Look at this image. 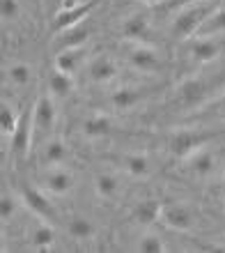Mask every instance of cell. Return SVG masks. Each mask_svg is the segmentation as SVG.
Instances as JSON below:
<instances>
[{"label": "cell", "mask_w": 225, "mask_h": 253, "mask_svg": "<svg viewBox=\"0 0 225 253\" xmlns=\"http://www.w3.org/2000/svg\"><path fill=\"white\" fill-rule=\"evenodd\" d=\"M216 9V0H200V2H191V5L177 9V16L172 19L170 33L172 37L186 42L195 37L198 28L205 23V19Z\"/></svg>", "instance_id": "6da1fadb"}, {"label": "cell", "mask_w": 225, "mask_h": 253, "mask_svg": "<svg viewBox=\"0 0 225 253\" xmlns=\"http://www.w3.org/2000/svg\"><path fill=\"white\" fill-rule=\"evenodd\" d=\"M219 136V131H202V129H177L170 133L168 147L170 154L179 161H186L193 152L202 150L205 145H209L214 138Z\"/></svg>", "instance_id": "7a4b0ae2"}, {"label": "cell", "mask_w": 225, "mask_h": 253, "mask_svg": "<svg viewBox=\"0 0 225 253\" xmlns=\"http://www.w3.org/2000/svg\"><path fill=\"white\" fill-rule=\"evenodd\" d=\"M223 79L207 81V79H188L175 90V104H179L182 108H193L202 104L209 97V92L214 90V85H219Z\"/></svg>", "instance_id": "3957f363"}, {"label": "cell", "mask_w": 225, "mask_h": 253, "mask_svg": "<svg viewBox=\"0 0 225 253\" xmlns=\"http://www.w3.org/2000/svg\"><path fill=\"white\" fill-rule=\"evenodd\" d=\"M124 58L133 69L145 72V74H156V72H161V67H163V60H161L159 51H154L152 46H147L143 42H131V46L124 51Z\"/></svg>", "instance_id": "277c9868"}, {"label": "cell", "mask_w": 225, "mask_h": 253, "mask_svg": "<svg viewBox=\"0 0 225 253\" xmlns=\"http://www.w3.org/2000/svg\"><path fill=\"white\" fill-rule=\"evenodd\" d=\"M94 9V0H85L76 7H62L58 14L53 16V23H51V30L53 35H60L62 30H69V28L78 26L90 16V12Z\"/></svg>", "instance_id": "5b68a950"}, {"label": "cell", "mask_w": 225, "mask_h": 253, "mask_svg": "<svg viewBox=\"0 0 225 253\" xmlns=\"http://www.w3.org/2000/svg\"><path fill=\"white\" fill-rule=\"evenodd\" d=\"M161 221L166 223L172 230H179V233H186L193 228V210L186 203H172V205H166L161 210Z\"/></svg>", "instance_id": "8992f818"}, {"label": "cell", "mask_w": 225, "mask_h": 253, "mask_svg": "<svg viewBox=\"0 0 225 253\" xmlns=\"http://www.w3.org/2000/svg\"><path fill=\"white\" fill-rule=\"evenodd\" d=\"M188 58L195 62H212L219 58L221 53V44L214 37H191L186 44Z\"/></svg>", "instance_id": "52a82bcc"}, {"label": "cell", "mask_w": 225, "mask_h": 253, "mask_svg": "<svg viewBox=\"0 0 225 253\" xmlns=\"http://www.w3.org/2000/svg\"><path fill=\"white\" fill-rule=\"evenodd\" d=\"M33 113V129L35 133H48L55 125V106L51 97H39L35 108L30 111Z\"/></svg>", "instance_id": "ba28073f"}, {"label": "cell", "mask_w": 225, "mask_h": 253, "mask_svg": "<svg viewBox=\"0 0 225 253\" xmlns=\"http://www.w3.org/2000/svg\"><path fill=\"white\" fill-rule=\"evenodd\" d=\"M12 138V152L19 154V157H26L30 152V145H33V138H35V129H33V113L23 115L19 120V126H16V131L9 136Z\"/></svg>", "instance_id": "9c48e42d"}, {"label": "cell", "mask_w": 225, "mask_h": 253, "mask_svg": "<svg viewBox=\"0 0 225 253\" xmlns=\"http://www.w3.org/2000/svg\"><path fill=\"white\" fill-rule=\"evenodd\" d=\"M117 74H119V67L111 55H97V58H92L90 65H87V76H90V81H94V83H108V81H112Z\"/></svg>", "instance_id": "30bf717a"}, {"label": "cell", "mask_w": 225, "mask_h": 253, "mask_svg": "<svg viewBox=\"0 0 225 253\" xmlns=\"http://www.w3.org/2000/svg\"><path fill=\"white\" fill-rule=\"evenodd\" d=\"M21 198H23V203H26V207H30L37 216H41L44 221L53 219V205L48 203V198L44 196V191H39V189L35 187H26L23 189V193H21Z\"/></svg>", "instance_id": "8fae6325"}, {"label": "cell", "mask_w": 225, "mask_h": 253, "mask_svg": "<svg viewBox=\"0 0 225 253\" xmlns=\"http://www.w3.org/2000/svg\"><path fill=\"white\" fill-rule=\"evenodd\" d=\"M41 184H44V189H46L48 193L65 196V193L72 191L74 177L67 173V170H62V168H51V170H46V173H44V177H41Z\"/></svg>", "instance_id": "7c38bea8"}, {"label": "cell", "mask_w": 225, "mask_h": 253, "mask_svg": "<svg viewBox=\"0 0 225 253\" xmlns=\"http://www.w3.org/2000/svg\"><path fill=\"white\" fill-rule=\"evenodd\" d=\"M147 35H150V21L143 14H133V16H126L124 23H122V37L126 42H145Z\"/></svg>", "instance_id": "4fadbf2b"}, {"label": "cell", "mask_w": 225, "mask_h": 253, "mask_svg": "<svg viewBox=\"0 0 225 253\" xmlns=\"http://www.w3.org/2000/svg\"><path fill=\"white\" fill-rule=\"evenodd\" d=\"M83 58H85V48L83 46L62 48V51H58V55H55V69L74 76V74L78 72V67L83 65Z\"/></svg>", "instance_id": "5bb4252c"}, {"label": "cell", "mask_w": 225, "mask_h": 253, "mask_svg": "<svg viewBox=\"0 0 225 253\" xmlns=\"http://www.w3.org/2000/svg\"><path fill=\"white\" fill-rule=\"evenodd\" d=\"M145 97H147L145 87L122 85V87H117V90L111 94V104L115 108H131V106H136L140 99H145Z\"/></svg>", "instance_id": "9a60e30c"}, {"label": "cell", "mask_w": 225, "mask_h": 253, "mask_svg": "<svg viewBox=\"0 0 225 253\" xmlns=\"http://www.w3.org/2000/svg\"><path fill=\"white\" fill-rule=\"evenodd\" d=\"M90 37V30L85 26H74L69 30H62V33L55 37V48L62 51V48H76V46H83L85 40Z\"/></svg>", "instance_id": "2e32d148"}, {"label": "cell", "mask_w": 225, "mask_h": 253, "mask_svg": "<svg viewBox=\"0 0 225 253\" xmlns=\"http://www.w3.org/2000/svg\"><path fill=\"white\" fill-rule=\"evenodd\" d=\"M161 205L159 200H143L133 207V221H138L143 226H152L154 221H161Z\"/></svg>", "instance_id": "e0dca14e"}, {"label": "cell", "mask_w": 225, "mask_h": 253, "mask_svg": "<svg viewBox=\"0 0 225 253\" xmlns=\"http://www.w3.org/2000/svg\"><path fill=\"white\" fill-rule=\"evenodd\" d=\"M216 35H225V7H216L205 23L198 28L195 37H216Z\"/></svg>", "instance_id": "ac0fdd59"}, {"label": "cell", "mask_w": 225, "mask_h": 253, "mask_svg": "<svg viewBox=\"0 0 225 253\" xmlns=\"http://www.w3.org/2000/svg\"><path fill=\"white\" fill-rule=\"evenodd\" d=\"M80 129H83V133H85V136H90V138H101V136L111 133L112 122H111V118H108V115L94 113V115H90V118H85V120H83Z\"/></svg>", "instance_id": "d6986e66"}, {"label": "cell", "mask_w": 225, "mask_h": 253, "mask_svg": "<svg viewBox=\"0 0 225 253\" xmlns=\"http://www.w3.org/2000/svg\"><path fill=\"white\" fill-rule=\"evenodd\" d=\"M188 170H191L193 175H198V177H207V175L214 170V154L207 152L205 147L202 150H198V152H193L191 157H188Z\"/></svg>", "instance_id": "ffe728a7"}, {"label": "cell", "mask_w": 225, "mask_h": 253, "mask_svg": "<svg viewBox=\"0 0 225 253\" xmlns=\"http://www.w3.org/2000/svg\"><path fill=\"white\" fill-rule=\"evenodd\" d=\"M65 157H67L65 140L51 138L41 145V164H46V166H58V164L65 161Z\"/></svg>", "instance_id": "44dd1931"}, {"label": "cell", "mask_w": 225, "mask_h": 253, "mask_svg": "<svg viewBox=\"0 0 225 253\" xmlns=\"http://www.w3.org/2000/svg\"><path fill=\"white\" fill-rule=\"evenodd\" d=\"M94 191L101 200H115L119 193V182L115 175L111 173H101L94 177Z\"/></svg>", "instance_id": "7402d4cb"}, {"label": "cell", "mask_w": 225, "mask_h": 253, "mask_svg": "<svg viewBox=\"0 0 225 253\" xmlns=\"http://www.w3.org/2000/svg\"><path fill=\"white\" fill-rule=\"evenodd\" d=\"M122 166L129 175L133 177H145L150 175V159H147L145 154H126L124 159H122Z\"/></svg>", "instance_id": "603a6c76"}, {"label": "cell", "mask_w": 225, "mask_h": 253, "mask_svg": "<svg viewBox=\"0 0 225 253\" xmlns=\"http://www.w3.org/2000/svg\"><path fill=\"white\" fill-rule=\"evenodd\" d=\"M48 87H51V92L58 94V97H67V94L74 90V76L72 74L60 72V69H53L51 79H48Z\"/></svg>", "instance_id": "cb8c5ba5"}, {"label": "cell", "mask_w": 225, "mask_h": 253, "mask_svg": "<svg viewBox=\"0 0 225 253\" xmlns=\"http://www.w3.org/2000/svg\"><path fill=\"white\" fill-rule=\"evenodd\" d=\"M5 74H7V79L12 81L14 85H19V87L28 85V83H30V79H33V69H30L26 62H14V65L7 67Z\"/></svg>", "instance_id": "d4e9b609"}, {"label": "cell", "mask_w": 225, "mask_h": 253, "mask_svg": "<svg viewBox=\"0 0 225 253\" xmlns=\"http://www.w3.org/2000/svg\"><path fill=\"white\" fill-rule=\"evenodd\" d=\"M69 235L74 240H90L94 235V223L85 216H76L69 221Z\"/></svg>", "instance_id": "484cf974"}, {"label": "cell", "mask_w": 225, "mask_h": 253, "mask_svg": "<svg viewBox=\"0 0 225 253\" xmlns=\"http://www.w3.org/2000/svg\"><path fill=\"white\" fill-rule=\"evenodd\" d=\"M53 240H55L53 228L46 226V223H39V226L33 230V235H30V242H33L35 249H39V251H44V249L51 247V244H53Z\"/></svg>", "instance_id": "4316f807"}, {"label": "cell", "mask_w": 225, "mask_h": 253, "mask_svg": "<svg viewBox=\"0 0 225 253\" xmlns=\"http://www.w3.org/2000/svg\"><path fill=\"white\" fill-rule=\"evenodd\" d=\"M195 118H209V120H223L225 122V94L212 99Z\"/></svg>", "instance_id": "83f0119b"}, {"label": "cell", "mask_w": 225, "mask_h": 253, "mask_svg": "<svg viewBox=\"0 0 225 253\" xmlns=\"http://www.w3.org/2000/svg\"><path fill=\"white\" fill-rule=\"evenodd\" d=\"M19 120H21V118H16L14 108L7 106V104H2V108H0V129H2V133H5V136H12V133L16 131Z\"/></svg>", "instance_id": "f1b7e54d"}, {"label": "cell", "mask_w": 225, "mask_h": 253, "mask_svg": "<svg viewBox=\"0 0 225 253\" xmlns=\"http://www.w3.org/2000/svg\"><path fill=\"white\" fill-rule=\"evenodd\" d=\"M138 251L140 253H163L166 251V244L156 235H143L138 242Z\"/></svg>", "instance_id": "f546056e"}, {"label": "cell", "mask_w": 225, "mask_h": 253, "mask_svg": "<svg viewBox=\"0 0 225 253\" xmlns=\"http://www.w3.org/2000/svg\"><path fill=\"white\" fill-rule=\"evenodd\" d=\"M19 12H21L19 0H0V14H2L5 21H14L19 16Z\"/></svg>", "instance_id": "4dcf8cb0"}, {"label": "cell", "mask_w": 225, "mask_h": 253, "mask_svg": "<svg viewBox=\"0 0 225 253\" xmlns=\"http://www.w3.org/2000/svg\"><path fill=\"white\" fill-rule=\"evenodd\" d=\"M14 210H16V203H14L12 196H2V200H0V219L7 223L14 216Z\"/></svg>", "instance_id": "1f68e13d"}, {"label": "cell", "mask_w": 225, "mask_h": 253, "mask_svg": "<svg viewBox=\"0 0 225 253\" xmlns=\"http://www.w3.org/2000/svg\"><path fill=\"white\" fill-rule=\"evenodd\" d=\"M191 2H200V0H170L168 7H170V9H182V7L191 5Z\"/></svg>", "instance_id": "d6a6232c"}, {"label": "cell", "mask_w": 225, "mask_h": 253, "mask_svg": "<svg viewBox=\"0 0 225 253\" xmlns=\"http://www.w3.org/2000/svg\"><path fill=\"white\" fill-rule=\"evenodd\" d=\"M143 2H147V5H156V2H161V0H143Z\"/></svg>", "instance_id": "836d02e7"}, {"label": "cell", "mask_w": 225, "mask_h": 253, "mask_svg": "<svg viewBox=\"0 0 225 253\" xmlns=\"http://www.w3.org/2000/svg\"><path fill=\"white\" fill-rule=\"evenodd\" d=\"M221 189H223V193H225V175H223V184H221Z\"/></svg>", "instance_id": "e575fe53"}]
</instances>
